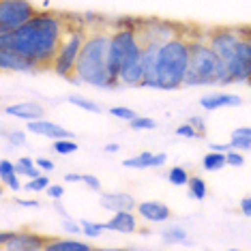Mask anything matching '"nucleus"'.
<instances>
[{"label":"nucleus","instance_id":"26","mask_svg":"<svg viewBox=\"0 0 251 251\" xmlns=\"http://www.w3.org/2000/svg\"><path fill=\"white\" fill-rule=\"evenodd\" d=\"M189 178H191L189 172H187L182 165H174V168H170V172H168V180H170V185H174V187L187 185Z\"/></svg>","mask_w":251,"mask_h":251},{"label":"nucleus","instance_id":"7","mask_svg":"<svg viewBox=\"0 0 251 251\" xmlns=\"http://www.w3.org/2000/svg\"><path fill=\"white\" fill-rule=\"evenodd\" d=\"M50 238L30 230H15L0 234V247L4 251H43Z\"/></svg>","mask_w":251,"mask_h":251},{"label":"nucleus","instance_id":"16","mask_svg":"<svg viewBox=\"0 0 251 251\" xmlns=\"http://www.w3.org/2000/svg\"><path fill=\"white\" fill-rule=\"evenodd\" d=\"M107 232H118V234H133L138 232V219H135L133 210H118L112 213V219L105 221Z\"/></svg>","mask_w":251,"mask_h":251},{"label":"nucleus","instance_id":"19","mask_svg":"<svg viewBox=\"0 0 251 251\" xmlns=\"http://www.w3.org/2000/svg\"><path fill=\"white\" fill-rule=\"evenodd\" d=\"M230 146L234 151L251 152V127H238L230 133Z\"/></svg>","mask_w":251,"mask_h":251},{"label":"nucleus","instance_id":"13","mask_svg":"<svg viewBox=\"0 0 251 251\" xmlns=\"http://www.w3.org/2000/svg\"><path fill=\"white\" fill-rule=\"evenodd\" d=\"M101 208L110 210V213H118V210H135L138 202L135 198L127 191H101Z\"/></svg>","mask_w":251,"mask_h":251},{"label":"nucleus","instance_id":"36","mask_svg":"<svg viewBox=\"0 0 251 251\" xmlns=\"http://www.w3.org/2000/svg\"><path fill=\"white\" fill-rule=\"evenodd\" d=\"M82 182L88 187V189H93V191H99V193H101V180L97 178L95 174H82Z\"/></svg>","mask_w":251,"mask_h":251},{"label":"nucleus","instance_id":"11","mask_svg":"<svg viewBox=\"0 0 251 251\" xmlns=\"http://www.w3.org/2000/svg\"><path fill=\"white\" fill-rule=\"evenodd\" d=\"M26 129L28 133H35V135H41V138H50V140H62V138H75V133H71L69 129L60 127L48 118H37V121H28L26 123Z\"/></svg>","mask_w":251,"mask_h":251},{"label":"nucleus","instance_id":"10","mask_svg":"<svg viewBox=\"0 0 251 251\" xmlns=\"http://www.w3.org/2000/svg\"><path fill=\"white\" fill-rule=\"evenodd\" d=\"M135 213H138V217L142 221H146V224H165V221L172 217V210H170L168 204L157 202V200L138 202Z\"/></svg>","mask_w":251,"mask_h":251},{"label":"nucleus","instance_id":"32","mask_svg":"<svg viewBox=\"0 0 251 251\" xmlns=\"http://www.w3.org/2000/svg\"><path fill=\"white\" fill-rule=\"evenodd\" d=\"M129 127L135 129V131H148V129H155L157 123L148 116H135L133 121H129Z\"/></svg>","mask_w":251,"mask_h":251},{"label":"nucleus","instance_id":"50","mask_svg":"<svg viewBox=\"0 0 251 251\" xmlns=\"http://www.w3.org/2000/svg\"><path fill=\"white\" fill-rule=\"evenodd\" d=\"M247 84H249V86H251V75H249V79H247Z\"/></svg>","mask_w":251,"mask_h":251},{"label":"nucleus","instance_id":"28","mask_svg":"<svg viewBox=\"0 0 251 251\" xmlns=\"http://www.w3.org/2000/svg\"><path fill=\"white\" fill-rule=\"evenodd\" d=\"M52 148L58 155H73L77 151V142L75 138H62V140H54L52 142Z\"/></svg>","mask_w":251,"mask_h":251},{"label":"nucleus","instance_id":"14","mask_svg":"<svg viewBox=\"0 0 251 251\" xmlns=\"http://www.w3.org/2000/svg\"><path fill=\"white\" fill-rule=\"evenodd\" d=\"M2 112L7 116H15L20 121H37V118L45 116V105H41L39 101H20V103L13 105H4Z\"/></svg>","mask_w":251,"mask_h":251},{"label":"nucleus","instance_id":"37","mask_svg":"<svg viewBox=\"0 0 251 251\" xmlns=\"http://www.w3.org/2000/svg\"><path fill=\"white\" fill-rule=\"evenodd\" d=\"M62 230L67 234H79L82 232V224H77L73 219H62Z\"/></svg>","mask_w":251,"mask_h":251},{"label":"nucleus","instance_id":"22","mask_svg":"<svg viewBox=\"0 0 251 251\" xmlns=\"http://www.w3.org/2000/svg\"><path fill=\"white\" fill-rule=\"evenodd\" d=\"M15 172L20 176H26V178H35V176L41 174V168L37 165V161H32L30 157H20L15 161Z\"/></svg>","mask_w":251,"mask_h":251},{"label":"nucleus","instance_id":"24","mask_svg":"<svg viewBox=\"0 0 251 251\" xmlns=\"http://www.w3.org/2000/svg\"><path fill=\"white\" fill-rule=\"evenodd\" d=\"M67 103L75 105V107H79V110H84V112H93V114H99L101 112V105L99 103H95V101H90V99H84V97H79V95L67 97Z\"/></svg>","mask_w":251,"mask_h":251},{"label":"nucleus","instance_id":"42","mask_svg":"<svg viewBox=\"0 0 251 251\" xmlns=\"http://www.w3.org/2000/svg\"><path fill=\"white\" fill-rule=\"evenodd\" d=\"M15 204L22 206V208H39V206H41V202H39V200H24V198H18V200H15Z\"/></svg>","mask_w":251,"mask_h":251},{"label":"nucleus","instance_id":"8","mask_svg":"<svg viewBox=\"0 0 251 251\" xmlns=\"http://www.w3.org/2000/svg\"><path fill=\"white\" fill-rule=\"evenodd\" d=\"M204 39L217 52V56L224 62H227L243 39V28H215L208 35H204Z\"/></svg>","mask_w":251,"mask_h":251},{"label":"nucleus","instance_id":"40","mask_svg":"<svg viewBox=\"0 0 251 251\" xmlns=\"http://www.w3.org/2000/svg\"><path fill=\"white\" fill-rule=\"evenodd\" d=\"M45 193H48L52 200H60L62 196H65V187L62 185H50L48 189H45Z\"/></svg>","mask_w":251,"mask_h":251},{"label":"nucleus","instance_id":"41","mask_svg":"<svg viewBox=\"0 0 251 251\" xmlns=\"http://www.w3.org/2000/svg\"><path fill=\"white\" fill-rule=\"evenodd\" d=\"M35 161H37V165H39V168H41V172H54V168H56V165H54V161H52V159H45V157H39V159H35Z\"/></svg>","mask_w":251,"mask_h":251},{"label":"nucleus","instance_id":"20","mask_svg":"<svg viewBox=\"0 0 251 251\" xmlns=\"http://www.w3.org/2000/svg\"><path fill=\"white\" fill-rule=\"evenodd\" d=\"M226 165H227L226 152H219V151H210L202 159V168L206 170V172H217V170L226 168Z\"/></svg>","mask_w":251,"mask_h":251},{"label":"nucleus","instance_id":"29","mask_svg":"<svg viewBox=\"0 0 251 251\" xmlns=\"http://www.w3.org/2000/svg\"><path fill=\"white\" fill-rule=\"evenodd\" d=\"M50 185H52V182H50L48 176L39 174V176H35V178H28V182L24 185V189L30 191V193H39V191H45Z\"/></svg>","mask_w":251,"mask_h":251},{"label":"nucleus","instance_id":"38","mask_svg":"<svg viewBox=\"0 0 251 251\" xmlns=\"http://www.w3.org/2000/svg\"><path fill=\"white\" fill-rule=\"evenodd\" d=\"M13 172H15V163L9 161V159H2V161H0V178H7V176Z\"/></svg>","mask_w":251,"mask_h":251},{"label":"nucleus","instance_id":"44","mask_svg":"<svg viewBox=\"0 0 251 251\" xmlns=\"http://www.w3.org/2000/svg\"><path fill=\"white\" fill-rule=\"evenodd\" d=\"M165 161H168L165 152H155V157H152V168H163Z\"/></svg>","mask_w":251,"mask_h":251},{"label":"nucleus","instance_id":"23","mask_svg":"<svg viewBox=\"0 0 251 251\" xmlns=\"http://www.w3.org/2000/svg\"><path fill=\"white\" fill-rule=\"evenodd\" d=\"M187 189H189V196L193 200H206L208 196V189H206V182H204V178H200V176H191L189 182H187Z\"/></svg>","mask_w":251,"mask_h":251},{"label":"nucleus","instance_id":"6","mask_svg":"<svg viewBox=\"0 0 251 251\" xmlns=\"http://www.w3.org/2000/svg\"><path fill=\"white\" fill-rule=\"evenodd\" d=\"M37 13L30 0H0V32L18 30Z\"/></svg>","mask_w":251,"mask_h":251},{"label":"nucleus","instance_id":"12","mask_svg":"<svg viewBox=\"0 0 251 251\" xmlns=\"http://www.w3.org/2000/svg\"><path fill=\"white\" fill-rule=\"evenodd\" d=\"M138 32H140L142 39H146V41L163 43L180 30H176V26L168 24V22H142V24H138Z\"/></svg>","mask_w":251,"mask_h":251},{"label":"nucleus","instance_id":"33","mask_svg":"<svg viewBox=\"0 0 251 251\" xmlns=\"http://www.w3.org/2000/svg\"><path fill=\"white\" fill-rule=\"evenodd\" d=\"M110 116L114 118H121V121H133L138 114H135L131 107H125V105H116V107H110Z\"/></svg>","mask_w":251,"mask_h":251},{"label":"nucleus","instance_id":"45","mask_svg":"<svg viewBox=\"0 0 251 251\" xmlns=\"http://www.w3.org/2000/svg\"><path fill=\"white\" fill-rule=\"evenodd\" d=\"M54 210H56V213H58V215L62 217V219H71V215L67 213V208L60 204V200H54Z\"/></svg>","mask_w":251,"mask_h":251},{"label":"nucleus","instance_id":"34","mask_svg":"<svg viewBox=\"0 0 251 251\" xmlns=\"http://www.w3.org/2000/svg\"><path fill=\"white\" fill-rule=\"evenodd\" d=\"M226 159H227V165H232V168H241V165L245 163V157L241 151H234V148H230V151L226 152Z\"/></svg>","mask_w":251,"mask_h":251},{"label":"nucleus","instance_id":"4","mask_svg":"<svg viewBox=\"0 0 251 251\" xmlns=\"http://www.w3.org/2000/svg\"><path fill=\"white\" fill-rule=\"evenodd\" d=\"M204 84H232L226 62L217 56L206 39H191V60L185 75V86H204Z\"/></svg>","mask_w":251,"mask_h":251},{"label":"nucleus","instance_id":"5","mask_svg":"<svg viewBox=\"0 0 251 251\" xmlns=\"http://www.w3.org/2000/svg\"><path fill=\"white\" fill-rule=\"evenodd\" d=\"M86 37H88L86 26H71L69 30H67V35L60 43L58 54H56V58H54V65H52V71L56 73V75L73 79L79 52H82Z\"/></svg>","mask_w":251,"mask_h":251},{"label":"nucleus","instance_id":"31","mask_svg":"<svg viewBox=\"0 0 251 251\" xmlns=\"http://www.w3.org/2000/svg\"><path fill=\"white\" fill-rule=\"evenodd\" d=\"M2 135H4V140H7L11 146H26V131L13 129V131H4Z\"/></svg>","mask_w":251,"mask_h":251},{"label":"nucleus","instance_id":"48","mask_svg":"<svg viewBox=\"0 0 251 251\" xmlns=\"http://www.w3.org/2000/svg\"><path fill=\"white\" fill-rule=\"evenodd\" d=\"M103 151H105V152H110V155H114V152H118V151H121V146H118L116 142H110V144H105Z\"/></svg>","mask_w":251,"mask_h":251},{"label":"nucleus","instance_id":"49","mask_svg":"<svg viewBox=\"0 0 251 251\" xmlns=\"http://www.w3.org/2000/svg\"><path fill=\"white\" fill-rule=\"evenodd\" d=\"M243 35H245V39L251 43V28H243Z\"/></svg>","mask_w":251,"mask_h":251},{"label":"nucleus","instance_id":"1","mask_svg":"<svg viewBox=\"0 0 251 251\" xmlns=\"http://www.w3.org/2000/svg\"><path fill=\"white\" fill-rule=\"evenodd\" d=\"M69 20L54 11H39L30 22L13 32H0V48L15 50L37 67V71L52 69L54 58L60 50Z\"/></svg>","mask_w":251,"mask_h":251},{"label":"nucleus","instance_id":"43","mask_svg":"<svg viewBox=\"0 0 251 251\" xmlns=\"http://www.w3.org/2000/svg\"><path fill=\"white\" fill-rule=\"evenodd\" d=\"M238 208H241V213H243L245 217H251V196L243 198L241 204H238Z\"/></svg>","mask_w":251,"mask_h":251},{"label":"nucleus","instance_id":"30","mask_svg":"<svg viewBox=\"0 0 251 251\" xmlns=\"http://www.w3.org/2000/svg\"><path fill=\"white\" fill-rule=\"evenodd\" d=\"M176 135H178V138H187V140H196V138H204L202 133H200V131L193 127L191 123H182V125H178V127H176V131H174Z\"/></svg>","mask_w":251,"mask_h":251},{"label":"nucleus","instance_id":"9","mask_svg":"<svg viewBox=\"0 0 251 251\" xmlns=\"http://www.w3.org/2000/svg\"><path fill=\"white\" fill-rule=\"evenodd\" d=\"M226 67L232 84H247L251 75V43L245 39V35L238 43V48L234 50V54L230 56V60L226 62Z\"/></svg>","mask_w":251,"mask_h":251},{"label":"nucleus","instance_id":"3","mask_svg":"<svg viewBox=\"0 0 251 251\" xmlns=\"http://www.w3.org/2000/svg\"><path fill=\"white\" fill-rule=\"evenodd\" d=\"M191 60V39L185 32H176L159 45L157 52V88L176 90L185 86V75Z\"/></svg>","mask_w":251,"mask_h":251},{"label":"nucleus","instance_id":"35","mask_svg":"<svg viewBox=\"0 0 251 251\" xmlns=\"http://www.w3.org/2000/svg\"><path fill=\"white\" fill-rule=\"evenodd\" d=\"M0 180H2V185H7L11 191H20L22 189V182H20V174L18 172L9 174L7 178H0Z\"/></svg>","mask_w":251,"mask_h":251},{"label":"nucleus","instance_id":"39","mask_svg":"<svg viewBox=\"0 0 251 251\" xmlns=\"http://www.w3.org/2000/svg\"><path fill=\"white\" fill-rule=\"evenodd\" d=\"M187 123H191L193 127H196L202 135H206V121H204V116H189L187 118Z\"/></svg>","mask_w":251,"mask_h":251},{"label":"nucleus","instance_id":"18","mask_svg":"<svg viewBox=\"0 0 251 251\" xmlns=\"http://www.w3.org/2000/svg\"><path fill=\"white\" fill-rule=\"evenodd\" d=\"M93 245L73 238H50L45 245V251H90Z\"/></svg>","mask_w":251,"mask_h":251},{"label":"nucleus","instance_id":"17","mask_svg":"<svg viewBox=\"0 0 251 251\" xmlns=\"http://www.w3.org/2000/svg\"><path fill=\"white\" fill-rule=\"evenodd\" d=\"M241 103H243L241 97L232 95V93H210V95H204L202 99H200V105L208 112L219 110V107H236Z\"/></svg>","mask_w":251,"mask_h":251},{"label":"nucleus","instance_id":"21","mask_svg":"<svg viewBox=\"0 0 251 251\" xmlns=\"http://www.w3.org/2000/svg\"><path fill=\"white\" fill-rule=\"evenodd\" d=\"M152 157H155V152L142 151L135 157H127L123 161V165L125 168H133V170H148V168H152Z\"/></svg>","mask_w":251,"mask_h":251},{"label":"nucleus","instance_id":"46","mask_svg":"<svg viewBox=\"0 0 251 251\" xmlns=\"http://www.w3.org/2000/svg\"><path fill=\"white\" fill-rule=\"evenodd\" d=\"M230 142H227V144H215V142H213V144H210V151H219V152H227V151H230Z\"/></svg>","mask_w":251,"mask_h":251},{"label":"nucleus","instance_id":"25","mask_svg":"<svg viewBox=\"0 0 251 251\" xmlns=\"http://www.w3.org/2000/svg\"><path fill=\"white\" fill-rule=\"evenodd\" d=\"M163 241L165 243H185L187 241V230L182 226H176V224L168 226L163 230Z\"/></svg>","mask_w":251,"mask_h":251},{"label":"nucleus","instance_id":"15","mask_svg":"<svg viewBox=\"0 0 251 251\" xmlns=\"http://www.w3.org/2000/svg\"><path fill=\"white\" fill-rule=\"evenodd\" d=\"M0 67H2L4 71H15V73L37 71V67L28 58H24V56L20 52H15V50H7V48H0Z\"/></svg>","mask_w":251,"mask_h":251},{"label":"nucleus","instance_id":"27","mask_svg":"<svg viewBox=\"0 0 251 251\" xmlns=\"http://www.w3.org/2000/svg\"><path fill=\"white\" fill-rule=\"evenodd\" d=\"M82 234L88 238H99L103 232H107L105 224H97V221H90V219H82Z\"/></svg>","mask_w":251,"mask_h":251},{"label":"nucleus","instance_id":"47","mask_svg":"<svg viewBox=\"0 0 251 251\" xmlns=\"http://www.w3.org/2000/svg\"><path fill=\"white\" fill-rule=\"evenodd\" d=\"M65 182H82V174H75V172L65 174Z\"/></svg>","mask_w":251,"mask_h":251},{"label":"nucleus","instance_id":"2","mask_svg":"<svg viewBox=\"0 0 251 251\" xmlns=\"http://www.w3.org/2000/svg\"><path fill=\"white\" fill-rule=\"evenodd\" d=\"M110 28H95L88 32L84 48L79 52L73 82L88 84L95 88H114L110 77V65H107V54H110Z\"/></svg>","mask_w":251,"mask_h":251}]
</instances>
